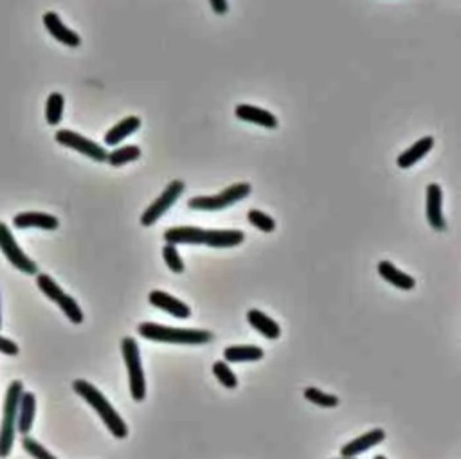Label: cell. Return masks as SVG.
Here are the masks:
<instances>
[{"instance_id": "obj_1", "label": "cell", "mask_w": 461, "mask_h": 459, "mask_svg": "<svg viewBox=\"0 0 461 459\" xmlns=\"http://www.w3.org/2000/svg\"><path fill=\"white\" fill-rule=\"evenodd\" d=\"M72 389L94 409L96 413L99 414L105 425L109 427V431L112 432L116 438H125L128 434V427H126L125 421L121 420V416L118 414V411L110 405V402L99 393V389H96L94 385L89 384L87 380H74L72 384Z\"/></svg>"}, {"instance_id": "obj_2", "label": "cell", "mask_w": 461, "mask_h": 459, "mask_svg": "<svg viewBox=\"0 0 461 459\" xmlns=\"http://www.w3.org/2000/svg\"><path fill=\"white\" fill-rule=\"evenodd\" d=\"M139 333L148 341L170 344H206L213 339L211 331L186 330V328H170L155 323L139 324Z\"/></svg>"}, {"instance_id": "obj_3", "label": "cell", "mask_w": 461, "mask_h": 459, "mask_svg": "<svg viewBox=\"0 0 461 459\" xmlns=\"http://www.w3.org/2000/svg\"><path fill=\"white\" fill-rule=\"evenodd\" d=\"M24 393V384L20 380L11 382L6 391L4 413H2V425H0V459H6L11 454L15 443L16 414H18V402Z\"/></svg>"}, {"instance_id": "obj_4", "label": "cell", "mask_w": 461, "mask_h": 459, "mask_svg": "<svg viewBox=\"0 0 461 459\" xmlns=\"http://www.w3.org/2000/svg\"><path fill=\"white\" fill-rule=\"evenodd\" d=\"M123 357L126 362V370H128L130 378V393L135 402H143L146 397V380L145 371H143L141 355H139V348L132 337H125L121 343Z\"/></svg>"}, {"instance_id": "obj_5", "label": "cell", "mask_w": 461, "mask_h": 459, "mask_svg": "<svg viewBox=\"0 0 461 459\" xmlns=\"http://www.w3.org/2000/svg\"><path fill=\"white\" fill-rule=\"evenodd\" d=\"M36 284H38V288L42 290L43 296H48L52 303H56L60 308H62V311L65 314L67 319L71 321V323L74 324L83 323V311L82 308L78 306L74 297H71L69 294L63 292L62 288L58 287V283H56L51 276H48V274H38V277H36Z\"/></svg>"}, {"instance_id": "obj_6", "label": "cell", "mask_w": 461, "mask_h": 459, "mask_svg": "<svg viewBox=\"0 0 461 459\" xmlns=\"http://www.w3.org/2000/svg\"><path fill=\"white\" fill-rule=\"evenodd\" d=\"M249 195H250L249 184L245 182L235 184V186L226 187L220 195L195 197V199L189 200V207L199 211H220V209H226V207L235 206L236 202H240V200H243Z\"/></svg>"}, {"instance_id": "obj_7", "label": "cell", "mask_w": 461, "mask_h": 459, "mask_svg": "<svg viewBox=\"0 0 461 459\" xmlns=\"http://www.w3.org/2000/svg\"><path fill=\"white\" fill-rule=\"evenodd\" d=\"M0 250L4 253L6 260H8L16 270L29 274V276L38 274V267H36V263L24 253V250L20 249V245L16 243L15 238H13L11 231H9V227L6 226L4 222H0Z\"/></svg>"}, {"instance_id": "obj_8", "label": "cell", "mask_w": 461, "mask_h": 459, "mask_svg": "<svg viewBox=\"0 0 461 459\" xmlns=\"http://www.w3.org/2000/svg\"><path fill=\"white\" fill-rule=\"evenodd\" d=\"M55 139L56 143L65 146V148L76 150V152L83 153V155L96 160V162H105V160L109 159V152H106L103 146H99V144L94 143V140L79 136V133L72 132V130H58Z\"/></svg>"}, {"instance_id": "obj_9", "label": "cell", "mask_w": 461, "mask_h": 459, "mask_svg": "<svg viewBox=\"0 0 461 459\" xmlns=\"http://www.w3.org/2000/svg\"><path fill=\"white\" fill-rule=\"evenodd\" d=\"M182 191H184L182 180H172V182L168 184V187L165 189V193H162V195H160L155 202H152V206H150L148 209L143 213V216H141L143 226H146V227L153 226V223H155L157 220H159L160 216H162V214H165L166 211H168L170 207L177 202V199L182 195Z\"/></svg>"}, {"instance_id": "obj_10", "label": "cell", "mask_w": 461, "mask_h": 459, "mask_svg": "<svg viewBox=\"0 0 461 459\" xmlns=\"http://www.w3.org/2000/svg\"><path fill=\"white\" fill-rule=\"evenodd\" d=\"M427 220L434 231H445L447 222L442 211V187L438 184L427 186Z\"/></svg>"}, {"instance_id": "obj_11", "label": "cell", "mask_w": 461, "mask_h": 459, "mask_svg": "<svg viewBox=\"0 0 461 459\" xmlns=\"http://www.w3.org/2000/svg\"><path fill=\"white\" fill-rule=\"evenodd\" d=\"M43 26H45V29L51 33L52 38H56L60 43H63V45L78 47L79 43H82L79 35H76L72 29L67 28L65 23L60 20V16L56 15V13H52V11L45 13V15H43Z\"/></svg>"}, {"instance_id": "obj_12", "label": "cell", "mask_w": 461, "mask_h": 459, "mask_svg": "<svg viewBox=\"0 0 461 459\" xmlns=\"http://www.w3.org/2000/svg\"><path fill=\"white\" fill-rule=\"evenodd\" d=\"M13 226L16 229H43V231H55L58 229L60 222L56 216L48 213H36V211H31V213H20L13 219Z\"/></svg>"}, {"instance_id": "obj_13", "label": "cell", "mask_w": 461, "mask_h": 459, "mask_svg": "<svg viewBox=\"0 0 461 459\" xmlns=\"http://www.w3.org/2000/svg\"><path fill=\"white\" fill-rule=\"evenodd\" d=\"M150 303L155 308H160V310L168 311L170 316L177 317V319H188L191 316V310L186 303L175 299L173 296L166 292H160V290H155V292L150 294Z\"/></svg>"}, {"instance_id": "obj_14", "label": "cell", "mask_w": 461, "mask_h": 459, "mask_svg": "<svg viewBox=\"0 0 461 459\" xmlns=\"http://www.w3.org/2000/svg\"><path fill=\"white\" fill-rule=\"evenodd\" d=\"M36 414V397L33 393H22L18 402V414H16V428L22 436H28L31 432L33 421Z\"/></svg>"}, {"instance_id": "obj_15", "label": "cell", "mask_w": 461, "mask_h": 459, "mask_svg": "<svg viewBox=\"0 0 461 459\" xmlns=\"http://www.w3.org/2000/svg\"><path fill=\"white\" fill-rule=\"evenodd\" d=\"M206 229L200 227H172L165 233V240L170 245L188 243V245H204Z\"/></svg>"}, {"instance_id": "obj_16", "label": "cell", "mask_w": 461, "mask_h": 459, "mask_svg": "<svg viewBox=\"0 0 461 459\" xmlns=\"http://www.w3.org/2000/svg\"><path fill=\"white\" fill-rule=\"evenodd\" d=\"M236 117L242 121H247V123H255V125L265 126V128H276V126H278L276 116H272L269 110L258 109V106L238 105L236 106Z\"/></svg>"}, {"instance_id": "obj_17", "label": "cell", "mask_w": 461, "mask_h": 459, "mask_svg": "<svg viewBox=\"0 0 461 459\" xmlns=\"http://www.w3.org/2000/svg\"><path fill=\"white\" fill-rule=\"evenodd\" d=\"M384 436H386V434H384L382 428H375V431L367 432V434H364V436L350 441L348 445H344L340 452H343L344 458H355V455L362 454V452L370 450L372 447L379 445L380 441L384 440Z\"/></svg>"}, {"instance_id": "obj_18", "label": "cell", "mask_w": 461, "mask_h": 459, "mask_svg": "<svg viewBox=\"0 0 461 459\" xmlns=\"http://www.w3.org/2000/svg\"><path fill=\"white\" fill-rule=\"evenodd\" d=\"M242 231H206L204 245L215 247V249H226V247H236L243 241Z\"/></svg>"}, {"instance_id": "obj_19", "label": "cell", "mask_w": 461, "mask_h": 459, "mask_svg": "<svg viewBox=\"0 0 461 459\" xmlns=\"http://www.w3.org/2000/svg\"><path fill=\"white\" fill-rule=\"evenodd\" d=\"M433 146H434L433 137H423V139L416 140V143H414L409 150H406V152L400 153L399 159H396V164H399L402 170L414 166V164L418 162V160H422L423 157H426L427 153L433 150Z\"/></svg>"}, {"instance_id": "obj_20", "label": "cell", "mask_w": 461, "mask_h": 459, "mask_svg": "<svg viewBox=\"0 0 461 459\" xmlns=\"http://www.w3.org/2000/svg\"><path fill=\"white\" fill-rule=\"evenodd\" d=\"M139 128H141V119H139V117L135 116L126 117V119H123L121 123H118V125L112 126V128L106 132L105 144H109V146H116V144L125 140L128 136L135 133Z\"/></svg>"}, {"instance_id": "obj_21", "label": "cell", "mask_w": 461, "mask_h": 459, "mask_svg": "<svg viewBox=\"0 0 461 459\" xmlns=\"http://www.w3.org/2000/svg\"><path fill=\"white\" fill-rule=\"evenodd\" d=\"M379 274L387 281V283L395 284V287L400 288V290H411V288H414V284H416V281H414L413 277L407 276L406 272L396 269L395 265L391 263V261H380Z\"/></svg>"}, {"instance_id": "obj_22", "label": "cell", "mask_w": 461, "mask_h": 459, "mask_svg": "<svg viewBox=\"0 0 461 459\" xmlns=\"http://www.w3.org/2000/svg\"><path fill=\"white\" fill-rule=\"evenodd\" d=\"M247 321H249L250 326L255 328L256 331L265 335L267 339H278L279 335H282L279 324L270 319V317H267L265 314H262L260 310H250L249 314H247Z\"/></svg>"}, {"instance_id": "obj_23", "label": "cell", "mask_w": 461, "mask_h": 459, "mask_svg": "<svg viewBox=\"0 0 461 459\" xmlns=\"http://www.w3.org/2000/svg\"><path fill=\"white\" fill-rule=\"evenodd\" d=\"M223 357L229 362H255L263 358V350L258 346H229L223 351Z\"/></svg>"}, {"instance_id": "obj_24", "label": "cell", "mask_w": 461, "mask_h": 459, "mask_svg": "<svg viewBox=\"0 0 461 459\" xmlns=\"http://www.w3.org/2000/svg\"><path fill=\"white\" fill-rule=\"evenodd\" d=\"M63 105H65V99L60 92H52L48 98V106H45V119L51 126L60 125L63 116Z\"/></svg>"}, {"instance_id": "obj_25", "label": "cell", "mask_w": 461, "mask_h": 459, "mask_svg": "<svg viewBox=\"0 0 461 459\" xmlns=\"http://www.w3.org/2000/svg\"><path fill=\"white\" fill-rule=\"evenodd\" d=\"M141 157V148L139 146H125V148L113 150L112 153H109V159L106 162H110L112 166H123V164H128L132 160H137Z\"/></svg>"}, {"instance_id": "obj_26", "label": "cell", "mask_w": 461, "mask_h": 459, "mask_svg": "<svg viewBox=\"0 0 461 459\" xmlns=\"http://www.w3.org/2000/svg\"><path fill=\"white\" fill-rule=\"evenodd\" d=\"M247 219H249V222L252 223L256 229L263 231V233H272V231L276 229V222L270 219L269 214L262 213V211L258 209H250L249 213H247Z\"/></svg>"}, {"instance_id": "obj_27", "label": "cell", "mask_w": 461, "mask_h": 459, "mask_svg": "<svg viewBox=\"0 0 461 459\" xmlns=\"http://www.w3.org/2000/svg\"><path fill=\"white\" fill-rule=\"evenodd\" d=\"M305 398L312 402V404L319 405V407H335V405L339 404V398L333 397V394L323 393V391L316 389V387L305 389Z\"/></svg>"}, {"instance_id": "obj_28", "label": "cell", "mask_w": 461, "mask_h": 459, "mask_svg": "<svg viewBox=\"0 0 461 459\" xmlns=\"http://www.w3.org/2000/svg\"><path fill=\"white\" fill-rule=\"evenodd\" d=\"M213 373H215V377L218 378L220 384L226 385L227 389H235L236 385H238V380H236L235 373L230 371V367L227 366L226 362H215Z\"/></svg>"}, {"instance_id": "obj_29", "label": "cell", "mask_w": 461, "mask_h": 459, "mask_svg": "<svg viewBox=\"0 0 461 459\" xmlns=\"http://www.w3.org/2000/svg\"><path fill=\"white\" fill-rule=\"evenodd\" d=\"M22 447H24V450L35 459H56L48 448L43 447V445H40L36 440H33V438L24 436V440H22Z\"/></svg>"}, {"instance_id": "obj_30", "label": "cell", "mask_w": 461, "mask_h": 459, "mask_svg": "<svg viewBox=\"0 0 461 459\" xmlns=\"http://www.w3.org/2000/svg\"><path fill=\"white\" fill-rule=\"evenodd\" d=\"M162 254H165V260H166V265L170 267V270L175 274H180L184 272V263L182 260H180V254L177 253L175 245H166L165 250H162Z\"/></svg>"}, {"instance_id": "obj_31", "label": "cell", "mask_w": 461, "mask_h": 459, "mask_svg": "<svg viewBox=\"0 0 461 459\" xmlns=\"http://www.w3.org/2000/svg\"><path fill=\"white\" fill-rule=\"evenodd\" d=\"M0 353L4 355H18V346L13 341L6 339V337H0Z\"/></svg>"}, {"instance_id": "obj_32", "label": "cell", "mask_w": 461, "mask_h": 459, "mask_svg": "<svg viewBox=\"0 0 461 459\" xmlns=\"http://www.w3.org/2000/svg\"><path fill=\"white\" fill-rule=\"evenodd\" d=\"M211 2V8L215 11V15H226L227 9H229V4L227 0H209Z\"/></svg>"}, {"instance_id": "obj_33", "label": "cell", "mask_w": 461, "mask_h": 459, "mask_svg": "<svg viewBox=\"0 0 461 459\" xmlns=\"http://www.w3.org/2000/svg\"><path fill=\"white\" fill-rule=\"evenodd\" d=\"M373 459H386V458H384V455H375V458H373Z\"/></svg>"}, {"instance_id": "obj_34", "label": "cell", "mask_w": 461, "mask_h": 459, "mask_svg": "<svg viewBox=\"0 0 461 459\" xmlns=\"http://www.w3.org/2000/svg\"><path fill=\"white\" fill-rule=\"evenodd\" d=\"M340 459H355V458H340Z\"/></svg>"}, {"instance_id": "obj_35", "label": "cell", "mask_w": 461, "mask_h": 459, "mask_svg": "<svg viewBox=\"0 0 461 459\" xmlns=\"http://www.w3.org/2000/svg\"><path fill=\"white\" fill-rule=\"evenodd\" d=\"M0 326H2V319H0Z\"/></svg>"}]
</instances>
